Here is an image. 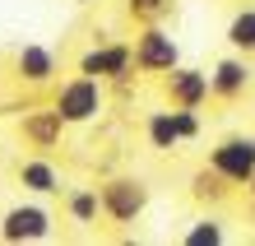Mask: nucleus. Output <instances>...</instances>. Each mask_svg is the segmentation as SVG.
Returning <instances> with one entry per match:
<instances>
[{
	"label": "nucleus",
	"instance_id": "19",
	"mask_svg": "<svg viewBox=\"0 0 255 246\" xmlns=\"http://www.w3.org/2000/svg\"><path fill=\"white\" fill-rule=\"evenodd\" d=\"M74 5H98V0H74Z\"/></svg>",
	"mask_w": 255,
	"mask_h": 246
},
{
	"label": "nucleus",
	"instance_id": "3",
	"mask_svg": "<svg viewBox=\"0 0 255 246\" xmlns=\"http://www.w3.org/2000/svg\"><path fill=\"white\" fill-rule=\"evenodd\" d=\"M74 70L93 74V79H102V84H126L130 74H134V51H130V42L107 37V42H93L88 51H79Z\"/></svg>",
	"mask_w": 255,
	"mask_h": 246
},
{
	"label": "nucleus",
	"instance_id": "13",
	"mask_svg": "<svg viewBox=\"0 0 255 246\" xmlns=\"http://www.w3.org/2000/svg\"><path fill=\"white\" fill-rule=\"evenodd\" d=\"M65 195V214H70V223H79V228H93L102 219V200H98V186H70L61 191Z\"/></svg>",
	"mask_w": 255,
	"mask_h": 246
},
{
	"label": "nucleus",
	"instance_id": "9",
	"mask_svg": "<svg viewBox=\"0 0 255 246\" xmlns=\"http://www.w3.org/2000/svg\"><path fill=\"white\" fill-rule=\"evenodd\" d=\"M162 98H167V107H200L214 98L209 93V70H195V65H172L167 74H162Z\"/></svg>",
	"mask_w": 255,
	"mask_h": 246
},
{
	"label": "nucleus",
	"instance_id": "1",
	"mask_svg": "<svg viewBox=\"0 0 255 246\" xmlns=\"http://www.w3.org/2000/svg\"><path fill=\"white\" fill-rule=\"evenodd\" d=\"M51 107L61 112L65 126H93V121L107 116L112 98H107V84H102V79L74 70L70 79H61V84L51 88Z\"/></svg>",
	"mask_w": 255,
	"mask_h": 246
},
{
	"label": "nucleus",
	"instance_id": "2",
	"mask_svg": "<svg viewBox=\"0 0 255 246\" xmlns=\"http://www.w3.org/2000/svg\"><path fill=\"white\" fill-rule=\"evenodd\" d=\"M98 200H102V219L107 223H139L144 214H148V200H153V191H148V181L144 177H102L98 181Z\"/></svg>",
	"mask_w": 255,
	"mask_h": 246
},
{
	"label": "nucleus",
	"instance_id": "4",
	"mask_svg": "<svg viewBox=\"0 0 255 246\" xmlns=\"http://www.w3.org/2000/svg\"><path fill=\"white\" fill-rule=\"evenodd\" d=\"M130 51L139 74H167L172 65H181V47L162 23H139V33L130 37Z\"/></svg>",
	"mask_w": 255,
	"mask_h": 246
},
{
	"label": "nucleus",
	"instance_id": "18",
	"mask_svg": "<svg viewBox=\"0 0 255 246\" xmlns=\"http://www.w3.org/2000/svg\"><path fill=\"white\" fill-rule=\"evenodd\" d=\"M172 121H176V135H181V144L200 140V130H204V121H200V112H195V107H172Z\"/></svg>",
	"mask_w": 255,
	"mask_h": 246
},
{
	"label": "nucleus",
	"instance_id": "5",
	"mask_svg": "<svg viewBox=\"0 0 255 246\" xmlns=\"http://www.w3.org/2000/svg\"><path fill=\"white\" fill-rule=\"evenodd\" d=\"M51 237V209L42 205V200H19V205H9L0 214V242H47Z\"/></svg>",
	"mask_w": 255,
	"mask_h": 246
},
{
	"label": "nucleus",
	"instance_id": "7",
	"mask_svg": "<svg viewBox=\"0 0 255 246\" xmlns=\"http://www.w3.org/2000/svg\"><path fill=\"white\" fill-rule=\"evenodd\" d=\"M65 121H61V112L47 102V107H23V116H19V140L33 149V153H51V149H61V140H65Z\"/></svg>",
	"mask_w": 255,
	"mask_h": 246
},
{
	"label": "nucleus",
	"instance_id": "11",
	"mask_svg": "<svg viewBox=\"0 0 255 246\" xmlns=\"http://www.w3.org/2000/svg\"><path fill=\"white\" fill-rule=\"evenodd\" d=\"M246 88H251V65H246V56L237 51V56H223L214 70H209V93L223 98V102H237V98H246Z\"/></svg>",
	"mask_w": 255,
	"mask_h": 246
},
{
	"label": "nucleus",
	"instance_id": "6",
	"mask_svg": "<svg viewBox=\"0 0 255 246\" xmlns=\"http://www.w3.org/2000/svg\"><path fill=\"white\" fill-rule=\"evenodd\" d=\"M209 167L228 177L232 186H251L255 181V135H228L209 149Z\"/></svg>",
	"mask_w": 255,
	"mask_h": 246
},
{
	"label": "nucleus",
	"instance_id": "8",
	"mask_svg": "<svg viewBox=\"0 0 255 246\" xmlns=\"http://www.w3.org/2000/svg\"><path fill=\"white\" fill-rule=\"evenodd\" d=\"M56 74H61V56H56L47 42H23V47L14 51V79L19 84L47 88V84H56Z\"/></svg>",
	"mask_w": 255,
	"mask_h": 246
},
{
	"label": "nucleus",
	"instance_id": "17",
	"mask_svg": "<svg viewBox=\"0 0 255 246\" xmlns=\"http://www.w3.org/2000/svg\"><path fill=\"white\" fill-rule=\"evenodd\" d=\"M228 186H232V181H228V177H218L214 167H204V172H195V181H190L195 200H228Z\"/></svg>",
	"mask_w": 255,
	"mask_h": 246
},
{
	"label": "nucleus",
	"instance_id": "10",
	"mask_svg": "<svg viewBox=\"0 0 255 246\" xmlns=\"http://www.w3.org/2000/svg\"><path fill=\"white\" fill-rule=\"evenodd\" d=\"M14 181H19L28 195H61L65 191V177H61V167L51 163V153H28V158L14 167Z\"/></svg>",
	"mask_w": 255,
	"mask_h": 246
},
{
	"label": "nucleus",
	"instance_id": "12",
	"mask_svg": "<svg viewBox=\"0 0 255 246\" xmlns=\"http://www.w3.org/2000/svg\"><path fill=\"white\" fill-rule=\"evenodd\" d=\"M144 144L153 149V153H176V149H181V135H176L172 107H162V112H148V116H144Z\"/></svg>",
	"mask_w": 255,
	"mask_h": 246
},
{
	"label": "nucleus",
	"instance_id": "15",
	"mask_svg": "<svg viewBox=\"0 0 255 246\" xmlns=\"http://www.w3.org/2000/svg\"><path fill=\"white\" fill-rule=\"evenodd\" d=\"M223 242H228L223 219H200V223H190L181 233V246H223Z\"/></svg>",
	"mask_w": 255,
	"mask_h": 246
},
{
	"label": "nucleus",
	"instance_id": "16",
	"mask_svg": "<svg viewBox=\"0 0 255 246\" xmlns=\"http://www.w3.org/2000/svg\"><path fill=\"white\" fill-rule=\"evenodd\" d=\"M172 9H176V0H126V14L134 23H162V19H172Z\"/></svg>",
	"mask_w": 255,
	"mask_h": 246
},
{
	"label": "nucleus",
	"instance_id": "14",
	"mask_svg": "<svg viewBox=\"0 0 255 246\" xmlns=\"http://www.w3.org/2000/svg\"><path fill=\"white\" fill-rule=\"evenodd\" d=\"M228 47L242 51V56H255V5L237 9L228 19Z\"/></svg>",
	"mask_w": 255,
	"mask_h": 246
}]
</instances>
